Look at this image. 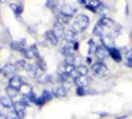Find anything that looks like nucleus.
<instances>
[{
	"mask_svg": "<svg viewBox=\"0 0 132 119\" xmlns=\"http://www.w3.org/2000/svg\"><path fill=\"white\" fill-rule=\"evenodd\" d=\"M89 25H90V17L87 15H85V13H81L74 19L73 30L75 32V33H81V32H83L85 29H87Z\"/></svg>",
	"mask_w": 132,
	"mask_h": 119,
	"instance_id": "obj_1",
	"label": "nucleus"
},
{
	"mask_svg": "<svg viewBox=\"0 0 132 119\" xmlns=\"http://www.w3.org/2000/svg\"><path fill=\"white\" fill-rule=\"evenodd\" d=\"M91 73L95 75V77H106V75H108V68L106 66V65L103 62H96L94 64L91 66Z\"/></svg>",
	"mask_w": 132,
	"mask_h": 119,
	"instance_id": "obj_2",
	"label": "nucleus"
},
{
	"mask_svg": "<svg viewBox=\"0 0 132 119\" xmlns=\"http://www.w3.org/2000/svg\"><path fill=\"white\" fill-rule=\"evenodd\" d=\"M75 46H74V42H66L63 46H61L60 52L61 54L65 56V57H70V56H74L75 54Z\"/></svg>",
	"mask_w": 132,
	"mask_h": 119,
	"instance_id": "obj_3",
	"label": "nucleus"
},
{
	"mask_svg": "<svg viewBox=\"0 0 132 119\" xmlns=\"http://www.w3.org/2000/svg\"><path fill=\"white\" fill-rule=\"evenodd\" d=\"M24 85H27V82L23 77H20V75H15V77H12L9 80V86L16 89V90H20Z\"/></svg>",
	"mask_w": 132,
	"mask_h": 119,
	"instance_id": "obj_4",
	"label": "nucleus"
},
{
	"mask_svg": "<svg viewBox=\"0 0 132 119\" xmlns=\"http://www.w3.org/2000/svg\"><path fill=\"white\" fill-rule=\"evenodd\" d=\"M13 113H15L20 119H23V118L27 115V106L21 102V101L16 102V103L13 105Z\"/></svg>",
	"mask_w": 132,
	"mask_h": 119,
	"instance_id": "obj_5",
	"label": "nucleus"
},
{
	"mask_svg": "<svg viewBox=\"0 0 132 119\" xmlns=\"http://www.w3.org/2000/svg\"><path fill=\"white\" fill-rule=\"evenodd\" d=\"M16 65H13V64H5L4 66H3V70H2V73L5 75V77H8L9 80L12 78V77H15V73H16Z\"/></svg>",
	"mask_w": 132,
	"mask_h": 119,
	"instance_id": "obj_6",
	"label": "nucleus"
},
{
	"mask_svg": "<svg viewBox=\"0 0 132 119\" xmlns=\"http://www.w3.org/2000/svg\"><path fill=\"white\" fill-rule=\"evenodd\" d=\"M52 98H53V94H52V91L44 90V91H42V94H41V97H40V98H37L36 105H37V106H44L46 102H49Z\"/></svg>",
	"mask_w": 132,
	"mask_h": 119,
	"instance_id": "obj_7",
	"label": "nucleus"
},
{
	"mask_svg": "<svg viewBox=\"0 0 132 119\" xmlns=\"http://www.w3.org/2000/svg\"><path fill=\"white\" fill-rule=\"evenodd\" d=\"M108 56H110V54H108V49H107V48H104L103 45H99V46L96 48V50H95V57H96L99 61L106 60Z\"/></svg>",
	"mask_w": 132,
	"mask_h": 119,
	"instance_id": "obj_8",
	"label": "nucleus"
},
{
	"mask_svg": "<svg viewBox=\"0 0 132 119\" xmlns=\"http://www.w3.org/2000/svg\"><path fill=\"white\" fill-rule=\"evenodd\" d=\"M102 45L104 48H107L108 50L110 49H114L115 48V40H114V36L111 35H106L102 37Z\"/></svg>",
	"mask_w": 132,
	"mask_h": 119,
	"instance_id": "obj_9",
	"label": "nucleus"
},
{
	"mask_svg": "<svg viewBox=\"0 0 132 119\" xmlns=\"http://www.w3.org/2000/svg\"><path fill=\"white\" fill-rule=\"evenodd\" d=\"M74 83L77 88H87L90 83V80L87 75H78L77 78H74Z\"/></svg>",
	"mask_w": 132,
	"mask_h": 119,
	"instance_id": "obj_10",
	"label": "nucleus"
},
{
	"mask_svg": "<svg viewBox=\"0 0 132 119\" xmlns=\"http://www.w3.org/2000/svg\"><path fill=\"white\" fill-rule=\"evenodd\" d=\"M45 40L49 42L50 45H53V46L58 45V42H60V38L54 35L53 30H46V32H45Z\"/></svg>",
	"mask_w": 132,
	"mask_h": 119,
	"instance_id": "obj_11",
	"label": "nucleus"
},
{
	"mask_svg": "<svg viewBox=\"0 0 132 119\" xmlns=\"http://www.w3.org/2000/svg\"><path fill=\"white\" fill-rule=\"evenodd\" d=\"M25 70L29 75H32V77L37 78V74H38V66L35 64V62H28L27 66H25Z\"/></svg>",
	"mask_w": 132,
	"mask_h": 119,
	"instance_id": "obj_12",
	"label": "nucleus"
},
{
	"mask_svg": "<svg viewBox=\"0 0 132 119\" xmlns=\"http://www.w3.org/2000/svg\"><path fill=\"white\" fill-rule=\"evenodd\" d=\"M61 12H62L63 15H66V16H69V17H73V16L77 13V8H74V7L70 5V4H63V5L61 7Z\"/></svg>",
	"mask_w": 132,
	"mask_h": 119,
	"instance_id": "obj_13",
	"label": "nucleus"
},
{
	"mask_svg": "<svg viewBox=\"0 0 132 119\" xmlns=\"http://www.w3.org/2000/svg\"><path fill=\"white\" fill-rule=\"evenodd\" d=\"M98 24L102 28H111V27H115V21L111 20L110 17H107V16H102L101 20L98 21Z\"/></svg>",
	"mask_w": 132,
	"mask_h": 119,
	"instance_id": "obj_14",
	"label": "nucleus"
},
{
	"mask_svg": "<svg viewBox=\"0 0 132 119\" xmlns=\"http://www.w3.org/2000/svg\"><path fill=\"white\" fill-rule=\"evenodd\" d=\"M65 28H63V24H61V23H57L54 24V27H53V32H54V35H56L58 38H62L63 37V35H65Z\"/></svg>",
	"mask_w": 132,
	"mask_h": 119,
	"instance_id": "obj_15",
	"label": "nucleus"
},
{
	"mask_svg": "<svg viewBox=\"0 0 132 119\" xmlns=\"http://www.w3.org/2000/svg\"><path fill=\"white\" fill-rule=\"evenodd\" d=\"M63 40H65V41H68V42H75V41H77V33H75L73 29L65 30Z\"/></svg>",
	"mask_w": 132,
	"mask_h": 119,
	"instance_id": "obj_16",
	"label": "nucleus"
},
{
	"mask_svg": "<svg viewBox=\"0 0 132 119\" xmlns=\"http://www.w3.org/2000/svg\"><path fill=\"white\" fill-rule=\"evenodd\" d=\"M108 54L111 56V58L115 62H120V61H122V52H120V49H116V48L110 49L108 50Z\"/></svg>",
	"mask_w": 132,
	"mask_h": 119,
	"instance_id": "obj_17",
	"label": "nucleus"
},
{
	"mask_svg": "<svg viewBox=\"0 0 132 119\" xmlns=\"http://www.w3.org/2000/svg\"><path fill=\"white\" fill-rule=\"evenodd\" d=\"M0 105H2L4 109H12L15 103H13L12 98H9L7 95V97H0Z\"/></svg>",
	"mask_w": 132,
	"mask_h": 119,
	"instance_id": "obj_18",
	"label": "nucleus"
},
{
	"mask_svg": "<svg viewBox=\"0 0 132 119\" xmlns=\"http://www.w3.org/2000/svg\"><path fill=\"white\" fill-rule=\"evenodd\" d=\"M11 48H12L13 50H16V52H21L24 48H27L25 46V40L23 38V40L16 41V42H11Z\"/></svg>",
	"mask_w": 132,
	"mask_h": 119,
	"instance_id": "obj_19",
	"label": "nucleus"
},
{
	"mask_svg": "<svg viewBox=\"0 0 132 119\" xmlns=\"http://www.w3.org/2000/svg\"><path fill=\"white\" fill-rule=\"evenodd\" d=\"M52 94H53V97H56V98H63V97L66 95V89L63 88V86L56 88V89H53Z\"/></svg>",
	"mask_w": 132,
	"mask_h": 119,
	"instance_id": "obj_20",
	"label": "nucleus"
},
{
	"mask_svg": "<svg viewBox=\"0 0 132 119\" xmlns=\"http://www.w3.org/2000/svg\"><path fill=\"white\" fill-rule=\"evenodd\" d=\"M9 8L12 9V12L15 13L16 17H20V15L23 13V7L19 5V4H16V3H11V4H9Z\"/></svg>",
	"mask_w": 132,
	"mask_h": 119,
	"instance_id": "obj_21",
	"label": "nucleus"
},
{
	"mask_svg": "<svg viewBox=\"0 0 132 119\" xmlns=\"http://www.w3.org/2000/svg\"><path fill=\"white\" fill-rule=\"evenodd\" d=\"M57 20H58V23H61V24H68V23H70L71 17L63 15V13L61 12V11H60V12L57 13Z\"/></svg>",
	"mask_w": 132,
	"mask_h": 119,
	"instance_id": "obj_22",
	"label": "nucleus"
},
{
	"mask_svg": "<svg viewBox=\"0 0 132 119\" xmlns=\"http://www.w3.org/2000/svg\"><path fill=\"white\" fill-rule=\"evenodd\" d=\"M37 81H38L40 83H52L53 78L50 77L49 74H46V73H42V75L37 77Z\"/></svg>",
	"mask_w": 132,
	"mask_h": 119,
	"instance_id": "obj_23",
	"label": "nucleus"
},
{
	"mask_svg": "<svg viewBox=\"0 0 132 119\" xmlns=\"http://www.w3.org/2000/svg\"><path fill=\"white\" fill-rule=\"evenodd\" d=\"M46 7L49 9L54 11V12H57V11H58V0H48V2H46ZM60 11H58V12H60Z\"/></svg>",
	"mask_w": 132,
	"mask_h": 119,
	"instance_id": "obj_24",
	"label": "nucleus"
},
{
	"mask_svg": "<svg viewBox=\"0 0 132 119\" xmlns=\"http://www.w3.org/2000/svg\"><path fill=\"white\" fill-rule=\"evenodd\" d=\"M23 98H25L27 101H29L30 103H36V101H37V97H36V94L33 93V91H29V93H27Z\"/></svg>",
	"mask_w": 132,
	"mask_h": 119,
	"instance_id": "obj_25",
	"label": "nucleus"
},
{
	"mask_svg": "<svg viewBox=\"0 0 132 119\" xmlns=\"http://www.w3.org/2000/svg\"><path fill=\"white\" fill-rule=\"evenodd\" d=\"M103 28L99 25V24H96L95 27H94V29H93V35L95 36V37H103V30H102Z\"/></svg>",
	"mask_w": 132,
	"mask_h": 119,
	"instance_id": "obj_26",
	"label": "nucleus"
},
{
	"mask_svg": "<svg viewBox=\"0 0 132 119\" xmlns=\"http://www.w3.org/2000/svg\"><path fill=\"white\" fill-rule=\"evenodd\" d=\"M77 73H78L79 75H87L89 68H87L86 65H78V66H77Z\"/></svg>",
	"mask_w": 132,
	"mask_h": 119,
	"instance_id": "obj_27",
	"label": "nucleus"
},
{
	"mask_svg": "<svg viewBox=\"0 0 132 119\" xmlns=\"http://www.w3.org/2000/svg\"><path fill=\"white\" fill-rule=\"evenodd\" d=\"M21 53H23V56L25 60H32V58H35L33 57V53L30 50V48H24L23 50H21Z\"/></svg>",
	"mask_w": 132,
	"mask_h": 119,
	"instance_id": "obj_28",
	"label": "nucleus"
},
{
	"mask_svg": "<svg viewBox=\"0 0 132 119\" xmlns=\"http://www.w3.org/2000/svg\"><path fill=\"white\" fill-rule=\"evenodd\" d=\"M5 91H7V94H8L9 98H13V97H16V95H17V93H19V90H16V89H13V88H11L9 85L7 86Z\"/></svg>",
	"mask_w": 132,
	"mask_h": 119,
	"instance_id": "obj_29",
	"label": "nucleus"
},
{
	"mask_svg": "<svg viewBox=\"0 0 132 119\" xmlns=\"http://www.w3.org/2000/svg\"><path fill=\"white\" fill-rule=\"evenodd\" d=\"M36 65L38 66V69H41L42 72H46V64H45V61H44L42 58L36 60Z\"/></svg>",
	"mask_w": 132,
	"mask_h": 119,
	"instance_id": "obj_30",
	"label": "nucleus"
},
{
	"mask_svg": "<svg viewBox=\"0 0 132 119\" xmlns=\"http://www.w3.org/2000/svg\"><path fill=\"white\" fill-rule=\"evenodd\" d=\"M27 64H28V62L25 61V58H21V60H17L15 65H16V68H17V69H25Z\"/></svg>",
	"mask_w": 132,
	"mask_h": 119,
	"instance_id": "obj_31",
	"label": "nucleus"
},
{
	"mask_svg": "<svg viewBox=\"0 0 132 119\" xmlns=\"http://www.w3.org/2000/svg\"><path fill=\"white\" fill-rule=\"evenodd\" d=\"M29 48H30V50H32V53H33V57H35L36 60L41 58V56H40V52H38V49H37V46H36L35 44H33V45H30Z\"/></svg>",
	"mask_w": 132,
	"mask_h": 119,
	"instance_id": "obj_32",
	"label": "nucleus"
},
{
	"mask_svg": "<svg viewBox=\"0 0 132 119\" xmlns=\"http://www.w3.org/2000/svg\"><path fill=\"white\" fill-rule=\"evenodd\" d=\"M96 48H98V46L95 45L94 40H90V41H89V53H90V54H95Z\"/></svg>",
	"mask_w": 132,
	"mask_h": 119,
	"instance_id": "obj_33",
	"label": "nucleus"
},
{
	"mask_svg": "<svg viewBox=\"0 0 132 119\" xmlns=\"http://www.w3.org/2000/svg\"><path fill=\"white\" fill-rule=\"evenodd\" d=\"M90 4L96 9V13H98V9L103 5V3H102V2H99V0H90Z\"/></svg>",
	"mask_w": 132,
	"mask_h": 119,
	"instance_id": "obj_34",
	"label": "nucleus"
},
{
	"mask_svg": "<svg viewBox=\"0 0 132 119\" xmlns=\"http://www.w3.org/2000/svg\"><path fill=\"white\" fill-rule=\"evenodd\" d=\"M85 94H87L86 88H77V95L82 97V95H85Z\"/></svg>",
	"mask_w": 132,
	"mask_h": 119,
	"instance_id": "obj_35",
	"label": "nucleus"
},
{
	"mask_svg": "<svg viewBox=\"0 0 132 119\" xmlns=\"http://www.w3.org/2000/svg\"><path fill=\"white\" fill-rule=\"evenodd\" d=\"M66 64H70V65H74V62H75V57L74 56H70V57H66V61H65Z\"/></svg>",
	"mask_w": 132,
	"mask_h": 119,
	"instance_id": "obj_36",
	"label": "nucleus"
},
{
	"mask_svg": "<svg viewBox=\"0 0 132 119\" xmlns=\"http://www.w3.org/2000/svg\"><path fill=\"white\" fill-rule=\"evenodd\" d=\"M5 119H20V118H19V116L13 113V114H9V115H7V116H5Z\"/></svg>",
	"mask_w": 132,
	"mask_h": 119,
	"instance_id": "obj_37",
	"label": "nucleus"
},
{
	"mask_svg": "<svg viewBox=\"0 0 132 119\" xmlns=\"http://www.w3.org/2000/svg\"><path fill=\"white\" fill-rule=\"evenodd\" d=\"M124 64H126V66H128V68H132V60H131V58H127Z\"/></svg>",
	"mask_w": 132,
	"mask_h": 119,
	"instance_id": "obj_38",
	"label": "nucleus"
},
{
	"mask_svg": "<svg viewBox=\"0 0 132 119\" xmlns=\"http://www.w3.org/2000/svg\"><path fill=\"white\" fill-rule=\"evenodd\" d=\"M127 57L132 60V49H129V52H128V56H127Z\"/></svg>",
	"mask_w": 132,
	"mask_h": 119,
	"instance_id": "obj_39",
	"label": "nucleus"
},
{
	"mask_svg": "<svg viewBox=\"0 0 132 119\" xmlns=\"http://www.w3.org/2000/svg\"><path fill=\"white\" fill-rule=\"evenodd\" d=\"M78 3H79V4H83V5L87 4V3H86V0H78Z\"/></svg>",
	"mask_w": 132,
	"mask_h": 119,
	"instance_id": "obj_40",
	"label": "nucleus"
},
{
	"mask_svg": "<svg viewBox=\"0 0 132 119\" xmlns=\"http://www.w3.org/2000/svg\"><path fill=\"white\" fill-rule=\"evenodd\" d=\"M106 115H107L106 113H99V116H106Z\"/></svg>",
	"mask_w": 132,
	"mask_h": 119,
	"instance_id": "obj_41",
	"label": "nucleus"
},
{
	"mask_svg": "<svg viewBox=\"0 0 132 119\" xmlns=\"http://www.w3.org/2000/svg\"><path fill=\"white\" fill-rule=\"evenodd\" d=\"M124 118H127V115H123V116H119V118H115V119H124Z\"/></svg>",
	"mask_w": 132,
	"mask_h": 119,
	"instance_id": "obj_42",
	"label": "nucleus"
},
{
	"mask_svg": "<svg viewBox=\"0 0 132 119\" xmlns=\"http://www.w3.org/2000/svg\"><path fill=\"white\" fill-rule=\"evenodd\" d=\"M5 2V0H0V3H4Z\"/></svg>",
	"mask_w": 132,
	"mask_h": 119,
	"instance_id": "obj_43",
	"label": "nucleus"
},
{
	"mask_svg": "<svg viewBox=\"0 0 132 119\" xmlns=\"http://www.w3.org/2000/svg\"><path fill=\"white\" fill-rule=\"evenodd\" d=\"M2 70H3V68H2V66H0V72H2Z\"/></svg>",
	"mask_w": 132,
	"mask_h": 119,
	"instance_id": "obj_44",
	"label": "nucleus"
}]
</instances>
